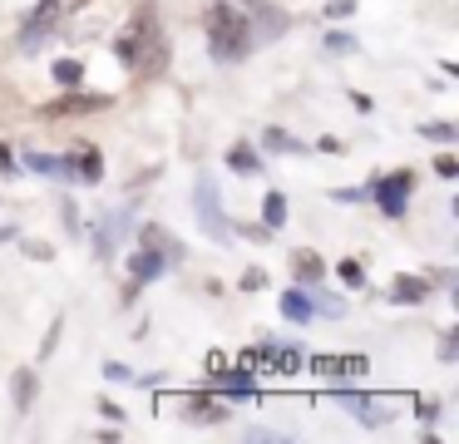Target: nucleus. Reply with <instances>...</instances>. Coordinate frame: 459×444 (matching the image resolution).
I'll return each mask as SVG.
<instances>
[{"instance_id":"dca6fc26","label":"nucleus","mask_w":459,"mask_h":444,"mask_svg":"<svg viewBox=\"0 0 459 444\" xmlns=\"http://www.w3.org/2000/svg\"><path fill=\"white\" fill-rule=\"evenodd\" d=\"M70 168H74V178H84V183H100V178H104V163H100L94 148H84L80 158H70Z\"/></svg>"},{"instance_id":"473e14b6","label":"nucleus","mask_w":459,"mask_h":444,"mask_svg":"<svg viewBox=\"0 0 459 444\" xmlns=\"http://www.w3.org/2000/svg\"><path fill=\"white\" fill-rule=\"evenodd\" d=\"M247 440H281V434H277V430H262V424H252Z\"/></svg>"},{"instance_id":"aec40b11","label":"nucleus","mask_w":459,"mask_h":444,"mask_svg":"<svg viewBox=\"0 0 459 444\" xmlns=\"http://www.w3.org/2000/svg\"><path fill=\"white\" fill-rule=\"evenodd\" d=\"M311 370L321 380H336V375H346V361H336V355H311Z\"/></svg>"},{"instance_id":"4be33fe9","label":"nucleus","mask_w":459,"mask_h":444,"mask_svg":"<svg viewBox=\"0 0 459 444\" xmlns=\"http://www.w3.org/2000/svg\"><path fill=\"white\" fill-rule=\"evenodd\" d=\"M55 79H60V84H80V79H84V65H80V59H55Z\"/></svg>"},{"instance_id":"20e7f679","label":"nucleus","mask_w":459,"mask_h":444,"mask_svg":"<svg viewBox=\"0 0 459 444\" xmlns=\"http://www.w3.org/2000/svg\"><path fill=\"white\" fill-rule=\"evenodd\" d=\"M100 109H109V94H65V99H50L40 114L45 118H70V114H100Z\"/></svg>"},{"instance_id":"9d476101","label":"nucleus","mask_w":459,"mask_h":444,"mask_svg":"<svg viewBox=\"0 0 459 444\" xmlns=\"http://www.w3.org/2000/svg\"><path fill=\"white\" fill-rule=\"evenodd\" d=\"M163 266H169V262H163V257L153 252V247H139V252L129 257V272H134V282H153V276H159Z\"/></svg>"},{"instance_id":"393cba45","label":"nucleus","mask_w":459,"mask_h":444,"mask_svg":"<svg viewBox=\"0 0 459 444\" xmlns=\"http://www.w3.org/2000/svg\"><path fill=\"white\" fill-rule=\"evenodd\" d=\"M326 55H356V39L351 35H326Z\"/></svg>"},{"instance_id":"f257e3e1","label":"nucleus","mask_w":459,"mask_h":444,"mask_svg":"<svg viewBox=\"0 0 459 444\" xmlns=\"http://www.w3.org/2000/svg\"><path fill=\"white\" fill-rule=\"evenodd\" d=\"M203 25H208V45H212V59H228V65H238V59L252 55V30H247V15H242L232 0H218V5L203 10Z\"/></svg>"},{"instance_id":"f8f14e48","label":"nucleus","mask_w":459,"mask_h":444,"mask_svg":"<svg viewBox=\"0 0 459 444\" xmlns=\"http://www.w3.org/2000/svg\"><path fill=\"white\" fill-rule=\"evenodd\" d=\"M262 361H267L277 375H297L301 370V351H297V345H267V355H262Z\"/></svg>"},{"instance_id":"4468645a","label":"nucleus","mask_w":459,"mask_h":444,"mask_svg":"<svg viewBox=\"0 0 459 444\" xmlns=\"http://www.w3.org/2000/svg\"><path fill=\"white\" fill-rule=\"evenodd\" d=\"M228 168H232V173H242V178L262 173V158H257V148H252V144H232V153H228Z\"/></svg>"},{"instance_id":"423d86ee","label":"nucleus","mask_w":459,"mask_h":444,"mask_svg":"<svg viewBox=\"0 0 459 444\" xmlns=\"http://www.w3.org/2000/svg\"><path fill=\"white\" fill-rule=\"evenodd\" d=\"M390 296H395L400 306H420L429 296V276H415V272H400L395 282H390Z\"/></svg>"},{"instance_id":"cd10ccee","label":"nucleus","mask_w":459,"mask_h":444,"mask_svg":"<svg viewBox=\"0 0 459 444\" xmlns=\"http://www.w3.org/2000/svg\"><path fill=\"white\" fill-rule=\"evenodd\" d=\"M435 173H439V178H459V158H455V153H439V158H435Z\"/></svg>"},{"instance_id":"c756f323","label":"nucleus","mask_w":459,"mask_h":444,"mask_svg":"<svg viewBox=\"0 0 459 444\" xmlns=\"http://www.w3.org/2000/svg\"><path fill=\"white\" fill-rule=\"evenodd\" d=\"M21 252H25V257H35V262H50V257H55V252H50V247H45V242H25Z\"/></svg>"},{"instance_id":"f3484780","label":"nucleus","mask_w":459,"mask_h":444,"mask_svg":"<svg viewBox=\"0 0 459 444\" xmlns=\"http://www.w3.org/2000/svg\"><path fill=\"white\" fill-rule=\"evenodd\" d=\"M420 138H429V144H455L459 128L445 124V118H429V124H420Z\"/></svg>"},{"instance_id":"412c9836","label":"nucleus","mask_w":459,"mask_h":444,"mask_svg":"<svg viewBox=\"0 0 459 444\" xmlns=\"http://www.w3.org/2000/svg\"><path fill=\"white\" fill-rule=\"evenodd\" d=\"M262 144H267L272 153H301V144H297V138H287L281 128H267V134H262Z\"/></svg>"},{"instance_id":"2eb2a0df","label":"nucleus","mask_w":459,"mask_h":444,"mask_svg":"<svg viewBox=\"0 0 459 444\" xmlns=\"http://www.w3.org/2000/svg\"><path fill=\"white\" fill-rule=\"evenodd\" d=\"M183 410H188L193 420H208V424L228 414V410H222V400H212V395H188V400H183Z\"/></svg>"},{"instance_id":"1a4fd4ad","label":"nucleus","mask_w":459,"mask_h":444,"mask_svg":"<svg viewBox=\"0 0 459 444\" xmlns=\"http://www.w3.org/2000/svg\"><path fill=\"white\" fill-rule=\"evenodd\" d=\"M291 276H297V282H307V286H316L321 276H326V262H321L316 252H307V247H301V252H291Z\"/></svg>"},{"instance_id":"ddd939ff","label":"nucleus","mask_w":459,"mask_h":444,"mask_svg":"<svg viewBox=\"0 0 459 444\" xmlns=\"http://www.w3.org/2000/svg\"><path fill=\"white\" fill-rule=\"evenodd\" d=\"M281 316H287L291 326H307L311 316H316L311 311V296L307 292H281Z\"/></svg>"},{"instance_id":"0eeeda50","label":"nucleus","mask_w":459,"mask_h":444,"mask_svg":"<svg viewBox=\"0 0 459 444\" xmlns=\"http://www.w3.org/2000/svg\"><path fill=\"white\" fill-rule=\"evenodd\" d=\"M247 30H252V39H277L281 30H287V15H281L277 5H267V0H262L257 20H247Z\"/></svg>"},{"instance_id":"6ab92c4d","label":"nucleus","mask_w":459,"mask_h":444,"mask_svg":"<svg viewBox=\"0 0 459 444\" xmlns=\"http://www.w3.org/2000/svg\"><path fill=\"white\" fill-rule=\"evenodd\" d=\"M119 232H124V217H114L109 227H100V232H94V247H100V257H109V252H114V242H119Z\"/></svg>"},{"instance_id":"7ed1b4c3","label":"nucleus","mask_w":459,"mask_h":444,"mask_svg":"<svg viewBox=\"0 0 459 444\" xmlns=\"http://www.w3.org/2000/svg\"><path fill=\"white\" fill-rule=\"evenodd\" d=\"M410 187H415V173H390V178H376V203H380V213L385 217H405V203H410Z\"/></svg>"},{"instance_id":"6e6552de","label":"nucleus","mask_w":459,"mask_h":444,"mask_svg":"<svg viewBox=\"0 0 459 444\" xmlns=\"http://www.w3.org/2000/svg\"><path fill=\"white\" fill-rule=\"evenodd\" d=\"M35 395H40V375H35L30 365H21V370L11 375V400H15V410H30Z\"/></svg>"},{"instance_id":"72a5a7b5","label":"nucleus","mask_w":459,"mask_h":444,"mask_svg":"<svg viewBox=\"0 0 459 444\" xmlns=\"http://www.w3.org/2000/svg\"><path fill=\"white\" fill-rule=\"evenodd\" d=\"M0 168H5V173H15V158L5 153V148H0Z\"/></svg>"},{"instance_id":"39448f33","label":"nucleus","mask_w":459,"mask_h":444,"mask_svg":"<svg viewBox=\"0 0 459 444\" xmlns=\"http://www.w3.org/2000/svg\"><path fill=\"white\" fill-rule=\"evenodd\" d=\"M139 247H153V252L163 257V262H183V252H188V247L178 242V237L169 232V227H159V222H143V232H139Z\"/></svg>"},{"instance_id":"c85d7f7f","label":"nucleus","mask_w":459,"mask_h":444,"mask_svg":"<svg viewBox=\"0 0 459 444\" xmlns=\"http://www.w3.org/2000/svg\"><path fill=\"white\" fill-rule=\"evenodd\" d=\"M351 10H356V0H326V15L331 20H346Z\"/></svg>"},{"instance_id":"a211bd4d","label":"nucleus","mask_w":459,"mask_h":444,"mask_svg":"<svg viewBox=\"0 0 459 444\" xmlns=\"http://www.w3.org/2000/svg\"><path fill=\"white\" fill-rule=\"evenodd\" d=\"M262 217H267V227L277 232V227L287 222V197H281V193H267V207H262Z\"/></svg>"},{"instance_id":"bb28decb","label":"nucleus","mask_w":459,"mask_h":444,"mask_svg":"<svg viewBox=\"0 0 459 444\" xmlns=\"http://www.w3.org/2000/svg\"><path fill=\"white\" fill-rule=\"evenodd\" d=\"M336 272H341V282H346V286H360V282H366V272H360V262H341Z\"/></svg>"},{"instance_id":"f03ea898","label":"nucleus","mask_w":459,"mask_h":444,"mask_svg":"<svg viewBox=\"0 0 459 444\" xmlns=\"http://www.w3.org/2000/svg\"><path fill=\"white\" fill-rule=\"evenodd\" d=\"M193 203H198V222H203V232H208L212 242H222V237L232 232V222L222 217L218 183H212V178H198V187H193Z\"/></svg>"},{"instance_id":"b1692460","label":"nucleus","mask_w":459,"mask_h":444,"mask_svg":"<svg viewBox=\"0 0 459 444\" xmlns=\"http://www.w3.org/2000/svg\"><path fill=\"white\" fill-rule=\"evenodd\" d=\"M222 395H252V370H232L222 380Z\"/></svg>"},{"instance_id":"2f4dec72","label":"nucleus","mask_w":459,"mask_h":444,"mask_svg":"<svg viewBox=\"0 0 459 444\" xmlns=\"http://www.w3.org/2000/svg\"><path fill=\"white\" fill-rule=\"evenodd\" d=\"M346 375H366V355H346Z\"/></svg>"},{"instance_id":"9b49d317","label":"nucleus","mask_w":459,"mask_h":444,"mask_svg":"<svg viewBox=\"0 0 459 444\" xmlns=\"http://www.w3.org/2000/svg\"><path fill=\"white\" fill-rule=\"evenodd\" d=\"M21 163H25V168H35V173H45V178H74L70 158H55V153H25Z\"/></svg>"},{"instance_id":"7c9ffc66","label":"nucleus","mask_w":459,"mask_h":444,"mask_svg":"<svg viewBox=\"0 0 459 444\" xmlns=\"http://www.w3.org/2000/svg\"><path fill=\"white\" fill-rule=\"evenodd\" d=\"M104 375H109V380H129V365H119V361H104Z\"/></svg>"},{"instance_id":"a878e982","label":"nucleus","mask_w":459,"mask_h":444,"mask_svg":"<svg viewBox=\"0 0 459 444\" xmlns=\"http://www.w3.org/2000/svg\"><path fill=\"white\" fill-rule=\"evenodd\" d=\"M262 286H267V272H262V266H247V272H242V292H262Z\"/></svg>"},{"instance_id":"5701e85b","label":"nucleus","mask_w":459,"mask_h":444,"mask_svg":"<svg viewBox=\"0 0 459 444\" xmlns=\"http://www.w3.org/2000/svg\"><path fill=\"white\" fill-rule=\"evenodd\" d=\"M311 311H321V316H341V311H346V306H341L336 301V296H326V292H316V286H311Z\"/></svg>"},{"instance_id":"f704fd0d","label":"nucleus","mask_w":459,"mask_h":444,"mask_svg":"<svg viewBox=\"0 0 459 444\" xmlns=\"http://www.w3.org/2000/svg\"><path fill=\"white\" fill-rule=\"evenodd\" d=\"M238 5H252V10H257V5H262V0H238Z\"/></svg>"}]
</instances>
